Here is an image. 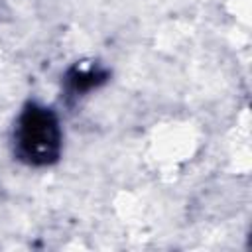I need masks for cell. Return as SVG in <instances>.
Masks as SVG:
<instances>
[{
	"instance_id": "6da1fadb",
	"label": "cell",
	"mask_w": 252,
	"mask_h": 252,
	"mask_svg": "<svg viewBox=\"0 0 252 252\" xmlns=\"http://www.w3.org/2000/svg\"><path fill=\"white\" fill-rule=\"evenodd\" d=\"M63 140L65 132L55 108L39 100L24 102L10 134L14 159L33 169L51 167L63 156Z\"/></svg>"
},
{
	"instance_id": "7a4b0ae2",
	"label": "cell",
	"mask_w": 252,
	"mask_h": 252,
	"mask_svg": "<svg viewBox=\"0 0 252 252\" xmlns=\"http://www.w3.org/2000/svg\"><path fill=\"white\" fill-rule=\"evenodd\" d=\"M110 69L98 61H77L65 69L61 77V98L67 106H73L81 98L98 91L110 81Z\"/></svg>"
}]
</instances>
